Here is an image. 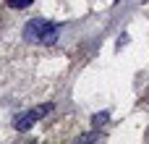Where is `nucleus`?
<instances>
[{
	"label": "nucleus",
	"mask_w": 149,
	"mask_h": 144,
	"mask_svg": "<svg viewBox=\"0 0 149 144\" xmlns=\"http://www.w3.org/2000/svg\"><path fill=\"white\" fill-rule=\"evenodd\" d=\"M60 37V24L47 21V18H29L24 26V39L26 42H42V45H55Z\"/></svg>",
	"instance_id": "1"
},
{
	"label": "nucleus",
	"mask_w": 149,
	"mask_h": 144,
	"mask_svg": "<svg viewBox=\"0 0 149 144\" xmlns=\"http://www.w3.org/2000/svg\"><path fill=\"white\" fill-rule=\"evenodd\" d=\"M37 121H39V113H37V108H34V110L18 113V115L13 118V129H16V131H29Z\"/></svg>",
	"instance_id": "2"
},
{
	"label": "nucleus",
	"mask_w": 149,
	"mask_h": 144,
	"mask_svg": "<svg viewBox=\"0 0 149 144\" xmlns=\"http://www.w3.org/2000/svg\"><path fill=\"white\" fill-rule=\"evenodd\" d=\"M107 121H110V113H107V110H102V113H94V115H92V126H94V129H102Z\"/></svg>",
	"instance_id": "3"
},
{
	"label": "nucleus",
	"mask_w": 149,
	"mask_h": 144,
	"mask_svg": "<svg viewBox=\"0 0 149 144\" xmlns=\"http://www.w3.org/2000/svg\"><path fill=\"white\" fill-rule=\"evenodd\" d=\"M31 0H8V8H29Z\"/></svg>",
	"instance_id": "4"
},
{
	"label": "nucleus",
	"mask_w": 149,
	"mask_h": 144,
	"mask_svg": "<svg viewBox=\"0 0 149 144\" xmlns=\"http://www.w3.org/2000/svg\"><path fill=\"white\" fill-rule=\"evenodd\" d=\"M97 139H102L100 131H92V134H84V136H81V142H97Z\"/></svg>",
	"instance_id": "5"
},
{
	"label": "nucleus",
	"mask_w": 149,
	"mask_h": 144,
	"mask_svg": "<svg viewBox=\"0 0 149 144\" xmlns=\"http://www.w3.org/2000/svg\"><path fill=\"white\" fill-rule=\"evenodd\" d=\"M123 45H128V34H126V31L118 37V47H123Z\"/></svg>",
	"instance_id": "6"
},
{
	"label": "nucleus",
	"mask_w": 149,
	"mask_h": 144,
	"mask_svg": "<svg viewBox=\"0 0 149 144\" xmlns=\"http://www.w3.org/2000/svg\"><path fill=\"white\" fill-rule=\"evenodd\" d=\"M113 3H120V0H113Z\"/></svg>",
	"instance_id": "7"
}]
</instances>
